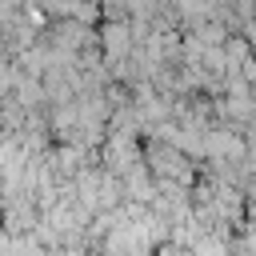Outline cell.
I'll list each match as a JSON object with an SVG mask.
<instances>
[{
  "mask_svg": "<svg viewBox=\"0 0 256 256\" xmlns=\"http://www.w3.org/2000/svg\"><path fill=\"white\" fill-rule=\"evenodd\" d=\"M252 216H256V200H252Z\"/></svg>",
  "mask_w": 256,
  "mask_h": 256,
  "instance_id": "1",
  "label": "cell"
}]
</instances>
